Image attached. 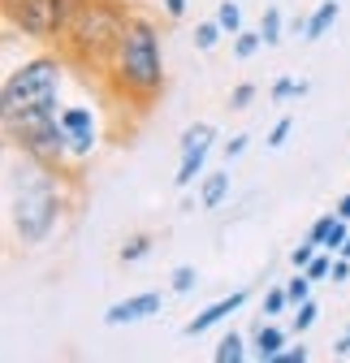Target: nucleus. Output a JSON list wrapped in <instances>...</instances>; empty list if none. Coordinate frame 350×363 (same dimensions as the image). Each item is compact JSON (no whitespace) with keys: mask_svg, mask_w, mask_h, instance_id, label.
<instances>
[{"mask_svg":"<svg viewBox=\"0 0 350 363\" xmlns=\"http://www.w3.org/2000/svg\"><path fill=\"white\" fill-rule=\"evenodd\" d=\"M251 100H255V86H251V82H238V86L230 91V108H247Z\"/></svg>","mask_w":350,"mask_h":363,"instance_id":"28","label":"nucleus"},{"mask_svg":"<svg viewBox=\"0 0 350 363\" xmlns=\"http://www.w3.org/2000/svg\"><path fill=\"white\" fill-rule=\"evenodd\" d=\"M303 91H307V82H294V78H277L273 82V100H294V96H303Z\"/></svg>","mask_w":350,"mask_h":363,"instance_id":"24","label":"nucleus"},{"mask_svg":"<svg viewBox=\"0 0 350 363\" xmlns=\"http://www.w3.org/2000/svg\"><path fill=\"white\" fill-rule=\"evenodd\" d=\"M0 121H5V139L22 156H30L39 164H52V169H61L69 160V134L61 125V104L57 108H30V113L0 117Z\"/></svg>","mask_w":350,"mask_h":363,"instance_id":"5","label":"nucleus"},{"mask_svg":"<svg viewBox=\"0 0 350 363\" xmlns=\"http://www.w3.org/2000/svg\"><path fill=\"white\" fill-rule=\"evenodd\" d=\"M225 195H230V169L203 173V182H199V203H203V208H221Z\"/></svg>","mask_w":350,"mask_h":363,"instance_id":"12","label":"nucleus"},{"mask_svg":"<svg viewBox=\"0 0 350 363\" xmlns=\"http://www.w3.org/2000/svg\"><path fill=\"white\" fill-rule=\"evenodd\" d=\"M337 255H346V259H350V234H346V242H341V251H337Z\"/></svg>","mask_w":350,"mask_h":363,"instance_id":"35","label":"nucleus"},{"mask_svg":"<svg viewBox=\"0 0 350 363\" xmlns=\"http://www.w3.org/2000/svg\"><path fill=\"white\" fill-rule=\"evenodd\" d=\"M316 315H320L316 298H307V303H298V307H294V320H290V329H294V333H307V329L316 325Z\"/></svg>","mask_w":350,"mask_h":363,"instance_id":"19","label":"nucleus"},{"mask_svg":"<svg viewBox=\"0 0 350 363\" xmlns=\"http://www.w3.org/2000/svg\"><path fill=\"white\" fill-rule=\"evenodd\" d=\"M350 277V259L346 255H333V272H329V281H346Z\"/></svg>","mask_w":350,"mask_h":363,"instance_id":"31","label":"nucleus"},{"mask_svg":"<svg viewBox=\"0 0 350 363\" xmlns=\"http://www.w3.org/2000/svg\"><path fill=\"white\" fill-rule=\"evenodd\" d=\"M221 35H225V30H221V22H199V26H195V48L212 52L216 43H221Z\"/></svg>","mask_w":350,"mask_h":363,"instance_id":"20","label":"nucleus"},{"mask_svg":"<svg viewBox=\"0 0 350 363\" xmlns=\"http://www.w3.org/2000/svg\"><path fill=\"white\" fill-rule=\"evenodd\" d=\"M281 346H286V329H277V325H259L255 337H251V354L259 363H273L281 354Z\"/></svg>","mask_w":350,"mask_h":363,"instance_id":"11","label":"nucleus"},{"mask_svg":"<svg viewBox=\"0 0 350 363\" xmlns=\"http://www.w3.org/2000/svg\"><path fill=\"white\" fill-rule=\"evenodd\" d=\"M216 22H221L225 35H238V30H242V9H238V0H221V9H216Z\"/></svg>","mask_w":350,"mask_h":363,"instance_id":"17","label":"nucleus"},{"mask_svg":"<svg viewBox=\"0 0 350 363\" xmlns=\"http://www.w3.org/2000/svg\"><path fill=\"white\" fill-rule=\"evenodd\" d=\"M61 125L69 134V156L74 160H86L100 147V130H96V117H91L86 104H65L61 108Z\"/></svg>","mask_w":350,"mask_h":363,"instance_id":"8","label":"nucleus"},{"mask_svg":"<svg viewBox=\"0 0 350 363\" xmlns=\"http://www.w3.org/2000/svg\"><path fill=\"white\" fill-rule=\"evenodd\" d=\"M130 18H135V9H125L121 0H69L57 48L78 69H108Z\"/></svg>","mask_w":350,"mask_h":363,"instance_id":"2","label":"nucleus"},{"mask_svg":"<svg viewBox=\"0 0 350 363\" xmlns=\"http://www.w3.org/2000/svg\"><path fill=\"white\" fill-rule=\"evenodd\" d=\"M160 9H164V13H169L173 22H178V18L186 13V0H160Z\"/></svg>","mask_w":350,"mask_h":363,"instance_id":"33","label":"nucleus"},{"mask_svg":"<svg viewBox=\"0 0 350 363\" xmlns=\"http://www.w3.org/2000/svg\"><path fill=\"white\" fill-rule=\"evenodd\" d=\"M69 0H5V30L35 39V43H52L65 26Z\"/></svg>","mask_w":350,"mask_h":363,"instance_id":"6","label":"nucleus"},{"mask_svg":"<svg viewBox=\"0 0 350 363\" xmlns=\"http://www.w3.org/2000/svg\"><path fill=\"white\" fill-rule=\"evenodd\" d=\"M337 13H341L337 0H320L316 13H312L307 22H303V39H320V35H329V26L337 22Z\"/></svg>","mask_w":350,"mask_h":363,"instance_id":"13","label":"nucleus"},{"mask_svg":"<svg viewBox=\"0 0 350 363\" xmlns=\"http://www.w3.org/2000/svg\"><path fill=\"white\" fill-rule=\"evenodd\" d=\"M346 225H350L346 216H333V220H329V230H324V238H320V251H333V255L341 251V242H346V234H350Z\"/></svg>","mask_w":350,"mask_h":363,"instance_id":"16","label":"nucleus"},{"mask_svg":"<svg viewBox=\"0 0 350 363\" xmlns=\"http://www.w3.org/2000/svg\"><path fill=\"white\" fill-rule=\"evenodd\" d=\"M247 307V290H234V294H225V298H216V303H208L199 315H191V320H186V337H199V333H208V329H216V325H221V320H230V315L234 311H242Z\"/></svg>","mask_w":350,"mask_h":363,"instance_id":"9","label":"nucleus"},{"mask_svg":"<svg viewBox=\"0 0 350 363\" xmlns=\"http://www.w3.org/2000/svg\"><path fill=\"white\" fill-rule=\"evenodd\" d=\"M65 57L61 52H43L22 61L0 91V117H18L30 108H57L61 104V86H65Z\"/></svg>","mask_w":350,"mask_h":363,"instance_id":"4","label":"nucleus"},{"mask_svg":"<svg viewBox=\"0 0 350 363\" xmlns=\"http://www.w3.org/2000/svg\"><path fill=\"white\" fill-rule=\"evenodd\" d=\"M286 294H290V307H298V303H307L312 298V277L303 268H294V277L286 281Z\"/></svg>","mask_w":350,"mask_h":363,"instance_id":"15","label":"nucleus"},{"mask_svg":"<svg viewBox=\"0 0 350 363\" xmlns=\"http://www.w3.org/2000/svg\"><path fill=\"white\" fill-rule=\"evenodd\" d=\"M147 251H152V234H135V238L121 247V264H139Z\"/></svg>","mask_w":350,"mask_h":363,"instance_id":"21","label":"nucleus"},{"mask_svg":"<svg viewBox=\"0 0 350 363\" xmlns=\"http://www.w3.org/2000/svg\"><path fill=\"white\" fill-rule=\"evenodd\" d=\"M247 152V134H234V139L225 143V160H234V156H242Z\"/></svg>","mask_w":350,"mask_h":363,"instance_id":"32","label":"nucleus"},{"mask_svg":"<svg viewBox=\"0 0 350 363\" xmlns=\"http://www.w3.org/2000/svg\"><path fill=\"white\" fill-rule=\"evenodd\" d=\"M108 82L121 100L147 108L164 91V57H160V30L152 18L135 13L108 61Z\"/></svg>","mask_w":350,"mask_h":363,"instance_id":"3","label":"nucleus"},{"mask_svg":"<svg viewBox=\"0 0 350 363\" xmlns=\"http://www.w3.org/2000/svg\"><path fill=\"white\" fill-rule=\"evenodd\" d=\"M212 143H216V130L208 125V121H199V125H191L186 134H182V169H178V186L186 191L195 177H203V164H208V152H212Z\"/></svg>","mask_w":350,"mask_h":363,"instance_id":"7","label":"nucleus"},{"mask_svg":"<svg viewBox=\"0 0 350 363\" xmlns=\"http://www.w3.org/2000/svg\"><path fill=\"white\" fill-rule=\"evenodd\" d=\"M337 216H346V220H350V195H341V199H337Z\"/></svg>","mask_w":350,"mask_h":363,"instance_id":"34","label":"nucleus"},{"mask_svg":"<svg viewBox=\"0 0 350 363\" xmlns=\"http://www.w3.org/2000/svg\"><path fill=\"white\" fill-rule=\"evenodd\" d=\"M259 48H269V43H264V35H259V30H238L234 35V52L247 61V57H255Z\"/></svg>","mask_w":350,"mask_h":363,"instance_id":"18","label":"nucleus"},{"mask_svg":"<svg viewBox=\"0 0 350 363\" xmlns=\"http://www.w3.org/2000/svg\"><path fill=\"white\" fill-rule=\"evenodd\" d=\"M290 130H294V121L290 117H281L273 130H269V147H286V139H290Z\"/></svg>","mask_w":350,"mask_h":363,"instance_id":"29","label":"nucleus"},{"mask_svg":"<svg viewBox=\"0 0 350 363\" xmlns=\"http://www.w3.org/2000/svg\"><path fill=\"white\" fill-rule=\"evenodd\" d=\"M303 272H307L312 281H324L329 272H333V251H320V255H316V259H312L307 268H303Z\"/></svg>","mask_w":350,"mask_h":363,"instance_id":"25","label":"nucleus"},{"mask_svg":"<svg viewBox=\"0 0 350 363\" xmlns=\"http://www.w3.org/2000/svg\"><path fill=\"white\" fill-rule=\"evenodd\" d=\"M273 363H307V346H290V350H281Z\"/></svg>","mask_w":350,"mask_h":363,"instance_id":"30","label":"nucleus"},{"mask_svg":"<svg viewBox=\"0 0 350 363\" xmlns=\"http://www.w3.org/2000/svg\"><path fill=\"white\" fill-rule=\"evenodd\" d=\"M195 281H199V277H195V268H191V264H182V268H173V281H169V286L178 290V294H191V290H195Z\"/></svg>","mask_w":350,"mask_h":363,"instance_id":"26","label":"nucleus"},{"mask_svg":"<svg viewBox=\"0 0 350 363\" xmlns=\"http://www.w3.org/2000/svg\"><path fill=\"white\" fill-rule=\"evenodd\" d=\"M5 203H9L13 238H18L22 247L48 242L52 230L61 225V212H65L61 169L22 156V164H9V177H5Z\"/></svg>","mask_w":350,"mask_h":363,"instance_id":"1","label":"nucleus"},{"mask_svg":"<svg viewBox=\"0 0 350 363\" xmlns=\"http://www.w3.org/2000/svg\"><path fill=\"white\" fill-rule=\"evenodd\" d=\"M247 354H251V350H247V342H242L238 333H225L221 342H216V350H212L216 363H242Z\"/></svg>","mask_w":350,"mask_h":363,"instance_id":"14","label":"nucleus"},{"mask_svg":"<svg viewBox=\"0 0 350 363\" xmlns=\"http://www.w3.org/2000/svg\"><path fill=\"white\" fill-rule=\"evenodd\" d=\"M156 311H160V294L147 290V294H135V298L113 303V307L104 311V325H113V329H121V325H139V320H147V315H156Z\"/></svg>","mask_w":350,"mask_h":363,"instance_id":"10","label":"nucleus"},{"mask_svg":"<svg viewBox=\"0 0 350 363\" xmlns=\"http://www.w3.org/2000/svg\"><path fill=\"white\" fill-rule=\"evenodd\" d=\"M316 255H320V247H316V242L307 238V242H298V247L290 251V264H294V268H307V264H312Z\"/></svg>","mask_w":350,"mask_h":363,"instance_id":"27","label":"nucleus"},{"mask_svg":"<svg viewBox=\"0 0 350 363\" xmlns=\"http://www.w3.org/2000/svg\"><path fill=\"white\" fill-rule=\"evenodd\" d=\"M290 307V294H286V286H273L269 294H264V320H273V315H281Z\"/></svg>","mask_w":350,"mask_h":363,"instance_id":"23","label":"nucleus"},{"mask_svg":"<svg viewBox=\"0 0 350 363\" xmlns=\"http://www.w3.org/2000/svg\"><path fill=\"white\" fill-rule=\"evenodd\" d=\"M259 35H264V43L273 48V43H281V9H264V22H259Z\"/></svg>","mask_w":350,"mask_h":363,"instance_id":"22","label":"nucleus"}]
</instances>
